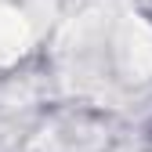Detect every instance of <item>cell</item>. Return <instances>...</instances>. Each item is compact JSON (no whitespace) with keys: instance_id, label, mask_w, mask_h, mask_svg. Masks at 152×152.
Returning a JSON list of instances; mask_svg holds the SVG:
<instances>
[{"instance_id":"2","label":"cell","mask_w":152,"mask_h":152,"mask_svg":"<svg viewBox=\"0 0 152 152\" xmlns=\"http://www.w3.org/2000/svg\"><path fill=\"white\" fill-rule=\"evenodd\" d=\"M127 58H130V69H138V72H148L152 69V29L145 22H134V26H130Z\"/></svg>"},{"instance_id":"1","label":"cell","mask_w":152,"mask_h":152,"mask_svg":"<svg viewBox=\"0 0 152 152\" xmlns=\"http://www.w3.org/2000/svg\"><path fill=\"white\" fill-rule=\"evenodd\" d=\"M26 47H29V26L22 22V15L0 7V62H15Z\"/></svg>"}]
</instances>
